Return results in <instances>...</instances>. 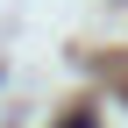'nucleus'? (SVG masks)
I'll use <instances>...</instances> for the list:
<instances>
[{"label": "nucleus", "mask_w": 128, "mask_h": 128, "mask_svg": "<svg viewBox=\"0 0 128 128\" xmlns=\"http://www.w3.org/2000/svg\"><path fill=\"white\" fill-rule=\"evenodd\" d=\"M57 128H92V114H64V121H57Z\"/></svg>", "instance_id": "nucleus-1"}]
</instances>
